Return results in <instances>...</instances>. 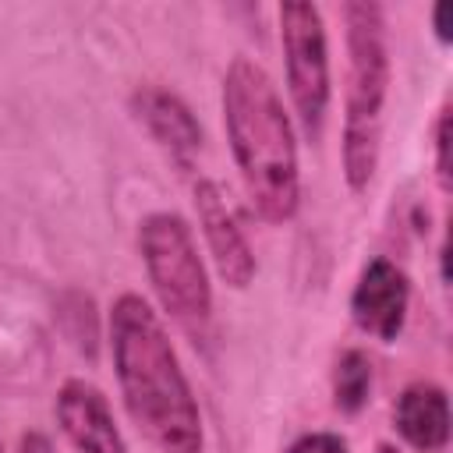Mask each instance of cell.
Instances as JSON below:
<instances>
[{
	"label": "cell",
	"instance_id": "cell-7",
	"mask_svg": "<svg viewBox=\"0 0 453 453\" xmlns=\"http://www.w3.org/2000/svg\"><path fill=\"white\" fill-rule=\"evenodd\" d=\"M407 308H411L407 273L382 255L368 258L354 283V294H350L354 326L382 343H396V336L403 333V322H407Z\"/></svg>",
	"mask_w": 453,
	"mask_h": 453
},
{
	"label": "cell",
	"instance_id": "cell-8",
	"mask_svg": "<svg viewBox=\"0 0 453 453\" xmlns=\"http://www.w3.org/2000/svg\"><path fill=\"white\" fill-rule=\"evenodd\" d=\"M64 439L78 453H127V442L113 421V411L99 386L88 379H67L53 403Z\"/></svg>",
	"mask_w": 453,
	"mask_h": 453
},
{
	"label": "cell",
	"instance_id": "cell-9",
	"mask_svg": "<svg viewBox=\"0 0 453 453\" xmlns=\"http://www.w3.org/2000/svg\"><path fill=\"white\" fill-rule=\"evenodd\" d=\"M131 113L149 131V138L180 166L191 163V156L202 149L205 134L195 117V110L163 85H138L131 92Z\"/></svg>",
	"mask_w": 453,
	"mask_h": 453
},
{
	"label": "cell",
	"instance_id": "cell-12",
	"mask_svg": "<svg viewBox=\"0 0 453 453\" xmlns=\"http://www.w3.org/2000/svg\"><path fill=\"white\" fill-rule=\"evenodd\" d=\"M432 149H435L439 188L449 191V103L439 106V117H435V127H432Z\"/></svg>",
	"mask_w": 453,
	"mask_h": 453
},
{
	"label": "cell",
	"instance_id": "cell-17",
	"mask_svg": "<svg viewBox=\"0 0 453 453\" xmlns=\"http://www.w3.org/2000/svg\"><path fill=\"white\" fill-rule=\"evenodd\" d=\"M0 453H7V449H4V439H0Z\"/></svg>",
	"mask_w": 453,
	"mask_h": 453
},
{
	"label": "cell",
	"instance_id": "cell-2",
	"mask_svg": "<svg viewBox=\"0 0 453 453\" xmlns=\"http://www.w3.org/2000/svg\"><path fill=\"white\" fill-rule=\"evenodd\" d=\"M223 127L241 184L265 223H287L301 209V163L290 113L269 71L234 57L223 74Z\"/></svg>",
	"mask_w": 453,
	"mask_h": 453
},
{
	"label": "cell",
	"instance_id": "cell-5",
	"mask_svg": "<svg viewBox=\"0 0 453 453\" xmlns=\"http://www.w3.org/2000/svg\"><path fill=\"white\" fill-rule=\"evenodd\" d=\"M280 46L287 67V92L301 120V131L308 134V142H319L333 99L329 35L322 11L308 0L280 4Z\"/></svg>",
	"mask_w": 453,
	"mask_h": 453
},
{
	"label": "cell",
	"instance_id": "cell-6",
	"mask_svg": "<svg viewBox=\"0 0 453 453\" xmlns=\"http://www.w3.org/2000/svg\"><path fill=\"white\" fill-rule=\"evenodd\" d=\"M195 209H198L205 248H209V258H212L219 280L230 290H248L255 283L258 262H255V251H251L244 230L237 226V219H234V212H230V205H226V198L212 177L195 180Z\"/></svg>",
	"mask_w": 453,
	"mask_h": 453
},
{
	"label": "cell",
	"instance_id": "cell-15",
	"mask_svg": "<svg viewBox=\"0 0 453 453\" xmlns=\"http://www.w3.org/2000/svg\"><path fill=\"white\" fill-rule=\"evenodd\" d=\"M18 453H57V449H53V442H50L46 432L28 428V432H21V439H18Z\"/></svg>",
	"mask_w": 453,
	"mask_h": 453
},
{
	"label": "cell",
	"instance_id": "cell-1",
	"mask_svg": "<svg viewBox=\"0 0 453 453\" xmlns=\"http://www.w3.org/2000/svg\"><path fill=\"white\" fill-rule=\"evenodd\" d=\"M106 333L124 411L138 432L156 453H202V411L152 304L142 294L124 290L110 304Z\"/></svg>",
	"mask_w": 453,
	"mask_h": 453
},
{
	"label": "cell",
	"instance_id": "cell-3",
	"mask_svg": "<svg viewBox=\"0 0 453 453\" xmlns=\"http://www.w3.org/2000/svg\"><path fill=\"white\" fill-rule=\"evenodd\" d=\"M347 21V88H343V180L354 195L368 191L382 156V113L389 99L386 11L372 0L343 7Z\"/></svg>",
	"mask_w": 453,
	"mask_h": 453
},
{
	"label": "cell",
	"instance_id": "cell-13",
	"mask_svg": "<svg viewBox=\"0 0 453 453\" xmlns=\"http://www.w3.org/2000/svg\"><path fill=\"white\" fill-rule=\"evenodd\" d=\"M287 453H347V439L340 432H304L290 442Z\"/></svg>",
	"mask_w": 453,
	"mask_h": 453
},
{
	"label": "cell",
	"instance_id": "cell-16",
	"mask_svg": "<svg viewBox=\"0 0 453 453\" xmlns=\"http://www.w3.org/2000/svg\"><path fill=\"white\" fill-rule=\"evenodd\" d=\"M375 453H400V449H396V446H389V442H379V449H375Z\"/></svg>",
	"mask_w": 453,
	"mask_h": 453
},
{
	"label": "cell",
	"instance_id": "cell-10",
	"mask_svg": "<svg viewBox=\"0 0 453 453\" xmlns=\"http://www.w3.org/2000/svg\"><path fill=\"white\" fill-rule=\"evenodd\" d=\"M393 425L414 453H442L449 442V396L435 382H411L393 403Z\"/></svg>",
	"mask_w": 453,
	"mask_h": 453
},
{
	"label": "cell",
	"instance_id": "cell-11",
	"mask_svg": "<svg viewBox=\"0 0 453 453\" xmlns=\"http://www.w3.org/2000/svg\"><path fill=\"white\" fill-rule=\"evenodd\" d=\"M372 396V357L357 347L343 350L333 365V407L340 414H357Z\"/></svg>",
	"mask_w": 453,
	"mask_h": 453
},
{
	"label": "cell",
	"instance_id": "cell-4",
	"mask_svg": "<svg viewBox=\"0 0 453 453\" xmlns=\"http://www.w3.org/2000/svg\"><path fill=\"white\" fill-rule=\"evenodd\" d=\"M138 251L159 308L180 329L202 336L212 319V283L188 219L170 209L142 216Z\"/></svg>",
	"mask_w": 453,
	"mask_h": 453
},
{
	"label": "cell",
	"instance_id": "cell-14",
	"mask_svg": "<svg viewBox=\"0 0 453 453\" xmlns=\"http://www.w3.org/2000/svg\"><path fill=\"white\" fill-rule=\"evenodd\" d=\"M449 18H453V7H449L446 0H439V4L432 7V28H435V39H439L442 46L453 42V25H449Z\"/></svg>",
	"mask_w": 453,
	"mask_h": 453
}]
</instances>
